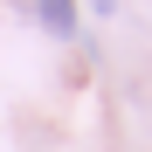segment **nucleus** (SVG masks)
<instances>
[{
	"label": "nucleus",
	"instance_id": "2",
	"mask_svg": "<svg viewBox=\"0 0 152 152\" xmlns=\"http://www.w3.org/2000/svg\"><path fill=\"white\" fill-rule=\"evenodd\" d=\"M90 7H97V14H118V0H90Z\"/></svg>",
	"mask_w": 152,
	"mask_h": 152
},
{
	"label": "nucleus",
	"instance_id": "1",
	"mask_svg": "<svg viewBox=\"0 0 152 152\" xmlns=\"http://www.w3.org/2000/svg\"><path fill=\"white\" fill-rule=\"evenodd\" d=\"M42 28L56 35V42H69L76 35V0H42Z\"/></svg>",
	"mask_w": 152,
	"mask_h": 152
}]
</instances>
